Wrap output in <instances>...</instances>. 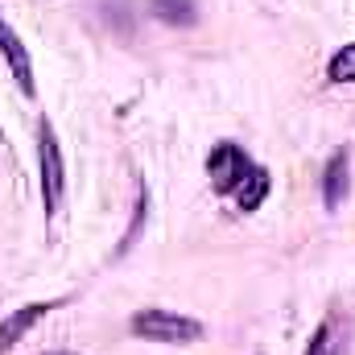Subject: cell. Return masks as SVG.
I'll use <instances>...</instances> for the list:
<instances>
[{"label":"cell","instance_id":"1","mask_svg":"<svg viewBox=\"0 0 355 355\" xmlns=\"http://www.w3.org/2000/svg\"><path fill=\"white\" fill-rule=\"evenodd\" d=\"M128 331L137 335V339H149V343H194L198 335H202V322H194V318H186V314H174V310H141V314H132V322H128Z\"/></svg>","mask_w":355,"mask_h":355},{"label":"cell","instance_id":"2","mask_svg":"<svg viewBox=\"0 0 355 355\" xmlns=\"http://www.w3.org/2000/svg\"><path fill=\"white\" fill-rule=\"evenodd\" d=\"M37 166H42V202H46V215H54L62 207V194H67V162H62V145H58L50 120H42V128H37Z\"/></svg>","mask_w":355,"mask_h":355},{"label":"cell","instance_id":"3","mask_svg":"<svg viewBox=\"0 0 355 355\" xmlns=\"http://www.w3.org/2000/svg\"><path fill=\"white\" fill-rule=\"evenodd\" d=\"M257 166H252V157L240 149V145H232V141H223V145H215L211 149V157H207V174H211V186L219 190V194H236L240 190V182L252 174Z\"/></svg>","mask_w":355,"mask_h":355},{"label":"cell","instance_id":"4","mask_svg":"<svg viewBox=\"0 0 355 355\" xmlns=\"http://www.w3.org/2000/svg\"><path fill=\"white\" fill-rule=\"evenodd\" d=\"M0 58L8 62V71H12V79H17V87L25 91V95H33V62H29V50H25V42L17 37V29L12 25H4L0 21Z\"/></svg>","mask_w":355,"mask_h":355},{"label":"cell","instance_id":"5","mask_svg":"<svg viewBox=\"0 0 355 355\" xmlns=\"http://www.w3.org/2000/svg\"><path fill=\"white\" fill-rule=\"evenodd\" d=\"M50 310H58V297L54 302H29V306H21V310H12L4 322H0V355L8 352L17 339H25V331L33 327V322H42Z\"/></svg>","mask_w":355,"mask_h":355},{"label":"cell","instance_id":"6","mask_svg":"<svg viewBox=\"0 0 355 355\" xmlns=\"http://www.w3.org/2000/svg\"><path fill=\"white\" fill-rule=\"evenodd\" d=\"M347 190H352V153L343 149L322 170V202H327V211H339L343 198H347Z\"/></svg>","mask_w":355,"mask_h":355},{"label":"cell","instance_id":"7","mask_svg":"<svg viewBox=\"0 0 355 355\" xmlns=\"http://www.w3.org/2000/svg\"><path fill=\"white\" fill-rule=\"evenodd\" d=\"M306 355H347V327H343L339 314H327L314 327V335L306 343Z\"/></svg>","mask_w":355,"mask_h":355},{"label":"cell","instance_id":"8","mask_svg":"<svg viewBox=\"0 0 355 355\" xmlns=\"http://www.w3.org/2000/svg\"><path fill=\"white\" fill-rule=\"evenodd\" d=\"M149 12L166 25H194L198 21V0H149Z\"/></svg>","mask_w":355,"mask_h":355},{"label":"cell","instance_id":"9","mask_svg":"<svg viewBox=\"0 0 355 355\" xmlns=\"http://www.w3.org/2000/svg\"><path fill=\"white\" fill-rule=\"evenodd\" d=\"M265 194H268V174L257 166L252 174L240 182V190H236V202H240V211H257V207L265 202Z\"/></svg>","mask_w":355,"mask_h":355},{"label":"cell","instance_id":"10","mask_svg":"<svg viewBox=\"0 0 355 355\" xmlns=\"http://www.w3.org/2000/svg\"><path fill=\"white\" fill-rule=\"evenodd\" d=\"M327 79H331V83H355V46H343V50L327 62Z\"/></svg>","mask_w":355,"mask_h":355},{"label":"cell","instance_id":"11","mask_svg":"<svg viewBox=\"0 0 355 355\" xmlns=\"http://www.w3.org/2000/svg\"><path fill=\"white\" fill-rule=\"evenodd\" d=\"M46 355H79V352H46Z\"/></svg>","mask_w":355,"mask_h":355}]
</instances>
